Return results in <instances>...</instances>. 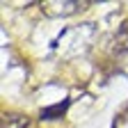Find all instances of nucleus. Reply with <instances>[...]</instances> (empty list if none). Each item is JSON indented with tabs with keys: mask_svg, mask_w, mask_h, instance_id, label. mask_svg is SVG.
Masks as SVG:
<instances>
[{
	"mask_svg": "<svg viewBox=\"0 0 128 128\" xmlns=\"http://www.w3.org/2000/svg\"><path fill=\"white\" fill-rule=\"evenodd\" d=\"M112 50L114 53H128V21H124L117 32L112 34Z\"/></svg>",
	"mask_w": 128,
	"mask_h": 128,
	"instance_id": "nucleus-1",
	"label": "nucleus"
},
{
	"mask_svg": "<svg viewBox=\"0 0 128 128\" xmlns=\"http://www.w3.org/2000/svg\"><path fill=\"white\" fill-rule=\"evenodd\" d=\"M69 98L66 101H62V105L57 103V105H53V108H46V110H41V119H57V117H64V112H66L69 110Z\"/></svg>",
	"mask_w": 128,
	"mask_h": 128,
	"instance_id": "nucleus-2",
	"label": "nucleus"
},
{
	"mask_svg": "<svg viewBox=\"0 0 128 128\" xmlns=\"http://www.w3.org/2000/svg\"><path fill=\"white\" fill-rule=\"evenodd\" d=\"M53 5H57V7L53 9L55 14L66 16V14H73V12H78V9H82L87 2H53Z\"/></svg>",
	"mask_w": 128,
	"mask_h": 128,
	"instance_id": "nucleus-4",
	"label": "nucleus"
},
{
	"mask_svg": "<svg viewBox=\"0 0 128 128\" xmlns=\"http://www.w3.org/2000/svg\"><path fill=\"white\" fill-rule=\"evenodd\" d=\"M30 121H28V117H23V114H7L5 119H2V128H25Z\"/></svg>",
	"mask_w": 128,
	"mask_h": 128,
	"instance_id": "nucleus-3",
	"label": "nucleus"
}]
</instances>
